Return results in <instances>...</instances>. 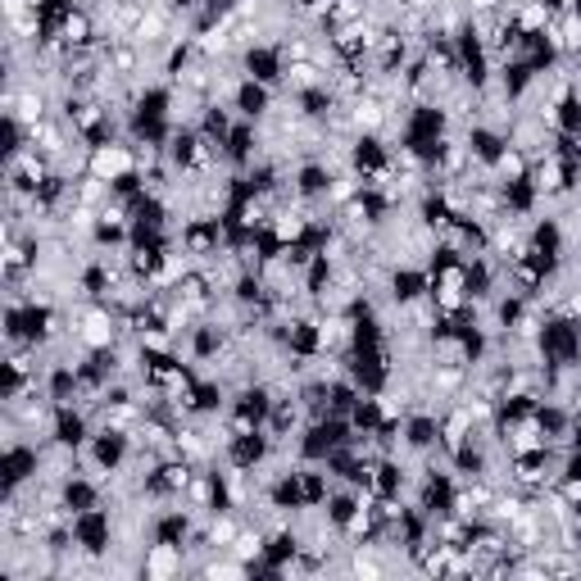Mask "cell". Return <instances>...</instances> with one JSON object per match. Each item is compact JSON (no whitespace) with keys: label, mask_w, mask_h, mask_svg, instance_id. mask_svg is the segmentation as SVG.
<instances>
[{"label":"cell","mask_w":581,"mask_h":581,"mask_svg":"<svg viewBox=\"0 0 581 581\" xmlns=\"http://www.w3.org/2000/svg\"><path fill=\"white\" fill-rule=\"evenodd\" d=\"M523 177H532V155L518 150L513 141H504V150L491 160V182L496 187H509V182H523Z\"/></svg>","instance_id":"cell-5"},{"label":"cell","mask_w":581,"mask_h":581,"mask_svg":"<svg viewBox=\"0 0 581 581\" xmlns=\"http://www.w3.org/2000/svg\"><path fill=\"white\" fill-rule=\"evenodd\" d=\"M137 572L150 577V581H164V577L187 572V545H173V541H146V545H141V563H137Z\"/></svg>","instance_id":"cell-4"},{"label":"cell","mask_w":581,"mask_h":581,"mask_svg":"<svg viewBox=\"0 0 581 581\" xmlns=\"http://www.w3.org/2000/svg\"><path fill=\"white\" fill-rule=\"evenodd\" d=\"M82 173L109 182V187H114L118 177L137 173V150H132V141H128V137H109V141H101V146H86V169H82Z\"/></svg>","instance_id":"cell-1"},{"label":"cell","mask_w":581,"mask_h":581,"mask_svg":"<svg viewBox=\"0 0 581 581\" xmlns=\"http://www.w3.org/2000/svg\"><path fill=\"white\" fill-rule=\"evenodd\" d=\"M232 109L236 118H251V124H264V118L278 109V86H268V82H255L241 73L236 86H232Z\"/></svg>","instance_id":"cell-3"},{"label":"cell","mask_w":581,"mask_h":581,"mask_svg":"<svg viewBox=\"0 0 581 581\" xmlns=\"http://www.w3.org/2000/svg\"><path fill=\"white\" fill-rule=\"evenodd\" d=\"M577 182H581V169L572 160H563L559 150H549V155L532 160V187L541 200H563L577 191Z\"/></svg>","instance_id":"cell-2"}]
</instances>
